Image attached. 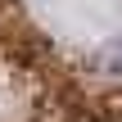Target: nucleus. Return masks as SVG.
<instances>
[{"label": "nucleus", "instance_id": "nucleus-1", "mask_svg": "<svg viewBox=\"0 0 122 122\" xmlns=\"http://www.w3.org/2000/svg\"><path fill=\"white\" fill-rule=\"evenodd\" d=\"M32 72H36L32 32H27V23H23V14H18L9 0H0V100H5V91L23 86ZM0 109H5V104H0Z\"/></svg>", "mask_w": 122, "mask_h": 122}]
</instances>
